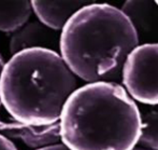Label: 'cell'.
<instances>
[{"instance_id": "6da1fadb", "label": "cell", "mask_w": 158, "mask_h": 150, "mask_svg": "<svg viewBox=\"0 0 158 150\" xmlns=\"http://www.w3.org/2000/svg\"><path fill=\"white\" fill-rule=\"evenodd\" d=\"M138 43L137 28L123 11L92 2L61 29L59 55L74 77L87 83L112 82L122 76L127 56Z\"/></svg>"}, {"instance_id": "7a4b0ae2", "label": "cell", "mask_w": 158, "mask_h": 150, "mask_svg": "<svg viewBox=\"0 0 158 150\" xmlns=\"http://www.w3.org/2000/svg\"><path fill=\"white\" fill-rule=\"evenodd\" d=\"M69 150H133L140 137V110L115 82L87 83L64 103L58 120Z\"/></svg>"}, {"instance_id": "3957f363", "label": "cell", "mask_w": 158, "mask_h": 150, "mask_svg": "<svg viewBox=\"0 0 158 150\" xmlns=\"http://www.w3.org/2000/svg\"><path fill=\"white\" fill-rule=\"evenodd\" d=\"M77 78L59 53L29 49L12 55L0 75V104L13 120L30 125L57 123Z\"/></svg>"}, {"instance_id": "277c9868", "label": "cell", "mask_w": 158, "mask_h": 150, "mask_svg": "<svg viewBox=\"0 0 158 150\" xmlns=\"http://www.w3.org/2000/svg\"><path fill=\"white\" fill-rule=\"evenodd\" d=\"M122 78L131 98L148 106H157L158 42L135 46L127 56Z\"/></svg>"}, {"instance_id": "5b68a950", "label": "cell", "mask_w": 158, "mask_h": 150, "mask_svg": "<svg viewBox=\"0 0 158 150\" xmlns=\"http://www.w3.org/2000/svg\"><path fill=\"white\" fill-rule=\"evenodd\" d=\"M0 134L10 140L21 139L35 150L60 143L58 122L50 125H30L13 119H0Z\"/></svg>"}, {"instance_id": "8992f818", "label": "cell", "mask_w": 158, "mask_h": 150, "mask_svg": "<svg viewBox=\"0 0 158 150\" xmlns=\"http://www.w3.org/2000/svg\"><path fill=\"white\" fill-rule=\"evenodd\" d=\"M30 2L32 13L35 14L38 21L53 31H61L74 13L86 4L92 3L82 0H33Z\"/></svg>"}, {"instance_id": "52a82bcc", "label": "cell", "mask_w": 158, "mask_h": 150, "mask_svg": "<svg viewBox=\"0 0 158 150\" xmlns=\"http://www.w3.org/2000/svg\"><path fill=\"white\" fill-rule=\"evenodd\" d=\"M51 29L42 25L39 21L28 22L19 30L13 33L10 39L9 49L11 55L29 49H51L53 35Z\"/></svg>"}, {"instance_id": "ba28073f", "label": "cell", "mask_w": 158, "mask_h": 150, "mask_svg": "<svg viewBox=\"0 0 158 150\" xmlns=\"http://www.w3.org/2000/svg\"><path fill=\"white\" fill-rule=\"evenodd\" d=\"M31 14L30 1H0V31L15 33L29 22Z\"/></svg>"}, {"instance_id": "9c48e42d", "label": "cell", "mask_w": 158, "mask_h": 150, "mask_svg": "<svg viewBox=\"0 0 158 150\" xmlns=\"http://www.w3.org/2000/svg\"><path fill=\"white\" fill-rule=\"evenodd\" d=\"M140 119L141 130L138 144L150 150H158V105L143 107Z\"/></svg>"}, {"instance_id": "30bf717a", "label": "cell", "mask_w": 158, "mask_h": 150, "mask_svg": "<svg viewBox=\"0 0 158 150\" xmlns=\"http://www.w3.org/2000/svg\"><path fill=\"white\" fill-rule=\"evenodd\" d=\"M0 150H19L14 144L0 134Z\"/></svg>"}, {"instance_id": "8fae6325", "label": "cell", "mask_w": 158, "mask_h": 150, "mask_svg": "<svg viewBox=\"0 0 158 150\" xmlns=\"http://www.w3.org/2000/svg\"><path fill=\"white\" fill-rule=\"evenodd\" d=\"M37 150H69L67 147H64L61 143L56 145H53V146H48V147H44V148H40Z\"/></svg>"}, {"instance_id": "7c38bea8", "label": "cell", "mask_w": 158, "mask_h": 150, "mask_svg": "<svg viewBox=\"0 0 158 150\" xmlns=\"http://www.w3.org/2000/svg\"><path fill=\"white\" fill-rule=\"evenodd\" d=\"M3 65H4L3 59H2L1 55H0V75H1V70H2V67H3ZM0 106H1V104H0Z\"/></svg>"}, {"instance_id": "4fadbf2b", "label": "cell", "mask_w": 158, "mask_h": 150, "mask_svg": "<svg viewBox=\"0 0 158 150\" xmlns=\"http://www.w3.org/2000/svg\"><path fill=\"white\" fill-rule=\"evenodd\" d=\"M155 4H156V6L158 7V1H156V2H155Z\"/></svg>"}, {"instance_id": "5bb4252c", "label": "cell", "mask_w": 158, "mask_h": 150, "mask_svg": "<svg viewBox=\"0 0 158 150\" xmlns=\"http://www.w3.org/2000/svg\"><path fill=\"white\" fill-rule=\"evenodd\" d=\"M133 150H144V149H139V148H138V149H133Z\"/></svg>"}]
</instances>
